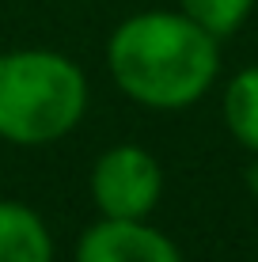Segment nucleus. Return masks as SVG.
<instances>
[{
	"label": "nucleus",
	"mask_w": 258,
	"mask_h": 262,
	"mask_svg": "<svg viewBox=\"0 0 258 262\" xmlns=\"http://www.w3.org/2000/svg\"><path fill=\"white\" fill-rule=\"evenodd\" d=\"M106 69L129 103L145 111H186L220 76V42L190 15L137 12L106 38Z\"/></svg>",
	"instance_id": "obj_1"
},
{
	"label": "nucleus",
	"mask_w": 258,
	"mask_h": 262,
	"mask_svg": "<svg viewBox=\"0 0 258 262\" xmlns=\"http://www.w3.org/2000/svg\"><path fill=\"white\" fill-rule=\"evenodd\" d=\"M87 111V76L68 53L8 50L0 53V141L38 148L76 129Z\"/></svg>",
	"instance_id": "obj_2"
},
{
	"label": "nucleus",
	"mask_w": 258,
	"mask_h": 262,
	"mask_svg": "<svg viewBox=\"0 0 258 262\" xmlns=\"http://www.w3.org/2000/svg\"><path fill=\"white\" fill-rule=\"evenodd\" d=\"M87 194L99 216L145 221L163 198V167L145 144H110L91 164Z\"/></svg>",
	"instance_id": "obj_3"
},
{
	"label": "nucleus",
	"mask_w": 258,
	"mask_h": 262,
	"mask_svg": "<svg viewBox=\"0 0 258 262\" xmlns=\"http://www.w3.org/2000/svg\"><path fill=\"white\" fill-rule=\"evenodd\" d=\"M73 262H186L179 243L156 224L99 216L76 239Z\"/></svg>",
	"instance_id": "obj_4"
},
{
	"label": "nucleus",
	"mask_w": 258,
	"mask_h": 262,
	"mask_svg": "<svg viewBox=\"0 0 258 262\" xmlns=\"http://www.w3.org/2000/svg\"><path fill=\"white\" fill-rule=\"evenodd\" d=\"M0 262H57L53 232L34 205L0 198Z\"/></svg>",
	"instance_id": "obj_5"
},
{
	"label": "nucleus",
	"mask_w": 258,
	"mask_h": 262,
	"mask_svg": "<svg viewBox=\"0 0 258 262\" xmlns=\"http://www.w3.org/2000/svg\"><path fill=\"white\" fill-rule=\"evenodd\" d=\"M220 114L232 141L243 152L258 156V65H247L236 76H228L220 92Z\"/></svg>",
	"instance_id": "obj_6"
},
{
	"label": "nucleus",
	"mask_w": 258,
	"mask_h": 262,
	"mask_svg": "<svg viewBox=\"0 0 258 262\" xmlns=\"http://www.w3.org/2000/svg\"><path fill=\"white\" fill-rule=\"evenodd\" d=\"M254 0H179V12L190 15L201 31H209L217 42L232 38L239 27L247 23Z\"/></svg>",
	"instance_id": "obj_7"
},
{
	"label": "nucleus",
	"mask_w": 258,
	"mask_h": 262,
	"mask_svg": "<svg viewBox=\"0 0 258 262\" xmlns=\"http://www.w3.org/2000/svg\"><path fill=\"white\" fill-rule=\"evenodd\" d=\"M243 179H247V190H251V194L258 198V156H251V164H247Z\"/></svg>",
	"instance_id": "obj_8"
}]
</instances>
